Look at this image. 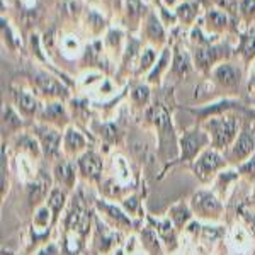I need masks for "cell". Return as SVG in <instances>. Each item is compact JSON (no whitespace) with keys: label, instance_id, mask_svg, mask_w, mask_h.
<instances>
[{"label":"cell","instance_id":"ffe728a7","mask_svg":"<svg viewBox=\"0 0 255 255\" xmlns=\"http://www.w3.org/2000/svg\"><path fill=\"white\" fill-rule=\"evenodd\" d=\"M15 146H17L19 150L31 153L32 157H39L41 155V150H39L41 146L38 145V141H36L34 138L29 136V134H20V136L15 138Z\"/></svg>","mask_w":255,"mask_h":255},{"label":"cell","instance_id":"cb8c5ba5","mask_svg":"<svg viewBox=\"0 0 255 255\" xmlns=\"http://www.w3.org/2000/svg\"><path fill=\"white\" fill-rule=\"evenodd\" d=\"M174 72L177 75H186L189 72V58L184 53H177L175 55V63H174Z\"/></svg>","mask_w":255,"mask_h":255},{"label":"cell","instance_id":"d4e9b609","mask_svg":"<svg viewBox=\"0 0 255 255\" xmlns=\"http://www.w3.org/2000/svg\"><path fill=\"white\" fill-rule=\"evenodd\" d=\"M242 51H244L247 60L252 58L255 55V36H247L244 41V46H242Z\"/></svg>","mask_w":255,"mask_h":255},{"label":"cell","instance_id":"f546056e","mask_svg":"<svg viewBox=\"0 0 255 255\" xmlns=\"http://www.w3.org/2000/svg\"><path fill=\"white\" fill-rule=\"evenodd\" d=\"M153 60H155L153 51H151V49H146V51L143 53V58H141V70H146L151 63H153Z\"/></svg>","mask_w":255,"mask_h":255},{"label":"cell","instance_id":"603a6c76","mask_svg":"<svg viewBox=\"0 0 255 255\" xmlns=\"http://www.w3.org/2000/svg\"><path fill=\"white\" fill-rule=\"evenodd\" d=\"M49 221L53 223V215H51V211H49V208L48 206L38 208V211H36V215H34V226L38 230L46 228Z\"/></svg>","mask_w":255,"mask_h":255},{"label":"cell","instance_id":"7a4b0ae2","mask_svg":"<svg viewBox=\"0 0 255 255\" xmlns=\"http://www.w3.org/2000/svg\"><path fill=\"white\" fill-rule=\"evenodd\" d=\"M65 228H67V232H72L73 237H80V240H85L89 235L90 216H89L87 209H85L82 192H79V194L72 199L68 215L65 218Z\"/></svg>","mask_w":255,"mask_h":255},{"label":"cell","instance_id":"d6986e66","mask_svg":"<svg viewBox=\"0 0 255 255\" xmlns=\"http://www.w3.org/2000/svg\"><path fill=\"white\" fill-rule=\"evenodd\" d=\"M96 225L99 228V235H101V238H99V250H102V252H108V250L111 249V247H114L118 244L119 240V233H111L108 232V230L104 228V226L101 225V221L96 220Z\"/></svg>","mask_w":255,"mask_h":255},{"label":"cell","instance_id":"7402d4cb","mask_svg":"<svg viewBox=\"0 0 255 255\" xmlns=\"http://www.w3.org/2000/svg\"><path fill=\"white\" fill-rule=\"evenodd\" d=\"M141 237H143V245H145V249L150 250L153 255H160V244H158L157 233L151 228H146L145 232L141 233Z\"/></svg>","mask_w":255,"mask_h":255},{"label":"cell","instance_id":"8fae6325","mask_svg":"<svg viewBox=\"0 0 255 255\" xmlns=\"http://www.w3.org/2000/svg\"><path fill=\"white\" fill-rule=\"evenodd\" d=\"M148 220H150V223L153 225V228L157 230L158 237L165 242L168 250H175V247H177L175 228H174L175 225L170 221V218H167V220H163V221H155V220H151V218H148Z\"/></svg>","mask_w":255,"mask_h":255},{"label":"cell","instance_id":"5bb4252c","mask_svg":"<svg viewBox=\"0 0 255 255\" xmlns=\"http://www.w3.org/2000/svg\"><path fill=\"white\" fill-rule=\"evenodd\" d=\"M215 79L225 87H235L240 82V72L232 65H221V67L216 68Z\"/></svg>","mask_w":255,"mask_h":255},{"label":"cell","instance_id":"9a60e30c","mask_svg":"<svg viewBox=\"0 0 255 255\" xmlns=\"http://www.w3.org/2000/svg\"><path fill=\"white\" fill-rule=\"evenodd\" d=\"M63 148L68 155H77V153H80L82 150H85V139L79 131H75L73 128H70L67 133H65Z\"/></svg>","mask_w":255,"mask_h":255},{"label":"cell","instance_id":"3957f363","mask_svg":"<svg viewBox=\"0 0 255 255\" xmlns=\"http://www.w3.org/2000/svg\"><path fill=\"white\" fill-rule=\"evenodd\" d=\"M223 167H226V160L225 157H221L218 150H204L192 163V170H194L196 177L203 182L211 180L216 175V172Z\"/></svg>","mask_w":255,"mask_h":255},{"label":"cell","instance_id":"d6a6232c","mask_svg":"<svg viewBox=\"0 0 255 255\" xmlns=\"http://www.w3.org/2000/svg\"><path fill=\"white\" fill-rule=\"evenodd\" d=\"M125 206H126V209L129 213H134V211H136V208H138V199H136V197H129V199L125 201Z\"/></svg>","mask_w":255,"mask_h":255},{"label":"cell","instance_id":"2e32d148","mask_svg":"<svg viewBox=\"0 0 255 255\" xmlns=\"http://www.w3.org/2000/svg\"><path fill=\"white\" fill-rule=\"evenodd\" d=\"M34 80L38 84V89L43 94H46V96H55V97L65 96V89L55 79H51V77L44 75V73H38Z\"/></svg>","mask_w":255,"mask_h":255},{"label":"cell","instance_id":"44dd1931","mask_svg":"<svg viewBox=\"0 0 255 255\" xmlns=\"http://www.w3.org/2000/svg\"><path fill=\"white\" fill-rule=\"evenodd\" d=\"M218 51H221V49H218V48H208V49H199V51L196 53V61H197V65L199 67H203V68H206L209 67V65L215 61L218 56H220V53Z\"/></svg>","mask_w":255,"mask_h":255},{"label":"cell","instance_id":"7c38bea8","mask_svg":"<svg viewBox=\"0 0 255 255\" xmlns=\"http://www.w3.org/2000/svg\"><path fill=\"white\" fill-rule=\"evenodd\" d=\"M65 204H67V192L61 191V187H53L46 199V206L49 208V211L53 215V225L58 221L60 213L63 211Z\"/></svg>","mask_w":255,"mask_h":255},{"label":"cell","instance_id":"83f0119b","mask_svg":"<svg viewBox=\"0 0 255 255\" xmlns=\"http://www.w3.org/2000/svg\"><path fill=\"white\" fill-rule=\"evenodd\" d=\"M238 174H245V175H254L255 177V155H254V158H250L247 163L238 167Z\"/></svg>","mask_w":255,"mask_h":255},{"label":"cell","instance_id":"6da1fadb","mask_svg":"<svg viewBox=\"0 0 255 255\" xmlns=\"http://www.w3.org/2000/svg\"><path fill=\"white\" fill-rule=\"evenodd\" d=\"M206 128L211 131V143L215 150H225L235 141L238 133V119L235 116L211 118L206 123Z\"/></svg>","mask_w":255,"mask_h":255},{"label":"cell","instance_id":"836d02e7","mask_svg":"<svg viewBox=\"0 0 255 255\" xmlns=\"http://www.w3.org/2000/svg\"><path fill=\"white\" fill-rule=\"evenodd\" d=\"M254 201H255V194H254Z\"/></svg>","mask_w":255,"mask_h":255},{"label":"cell","instance_id":"4316f807","mask_svg":"<svg viewBox=\"0 0 255 255\" xmlns=\"http://www.w3.org/2000/svg\"><path fill=\"white\" fill-rule=\"evenodd\" d=\"M148 96H150V92H148L146 87H136L133 92V101L136 102L138 106H143V104H146Z\"/></svg>","mask_w":255,"mask_h":255},{"label":"cell","instance_id":"30bf717a","mask_svg":"<svg viewBox=\"0 0 255 255\" xmlns=\"http://www.w3.org/2000/svg\"><path fill=\"white\" fill-rule=\"evenodd\" d=\"M53 175H55V180L63 186L65 189H73L77 182V174H75V165L70 162H65V160H58L53 167Z\"/></svg>","mask_w":255,"mask_h":255},{"label":"cell","instance_id":"e0dca14e","mask_svg":"<svg viewBox=\"0 0 255 255\" xmlns=\"http://www.w3.org/2000/svg\"><path fill=\"white\" fill-rule=\"evenodd\" d=\"M14 97H15V104H17L20 113L26 114V116H32V114H36L39 104L34 97L29 96L27 92H24V90H15Z\"/></svg>","mask_w":255,"mask_h":255},{"label":"cell","instance_id":"5b68a950","mask_svg":"<svg viewBox=\"0 0 255 255\" xmlns=\"http://www.w3.org/2000/svg\"><path fill=\"white\" fill-rule=\"evenodd\" d=\"M211 139L208 138V134L201 129H192L184 133V136L180 138V162H192L203 153L204 146Z\"/></svg>","mask_w":255,"mask_h":255},{"label":"cell","instance_id":"277c9868","mask_svg":"<svg viewBox=\"0 0 255 255\" xmlns=\"http://www.w3.org/2000/svg\"><path fill=\"white\" fill-rule=\"evenodd\" d=\"M191 208L196 216L209 221H218L223 215V204L216 199V196L209 191H199L192 196Z\"/></svg>","mask_w":255,"mask_h":255},{"label":"cell","instance_id":"8992f818","mask_svg":"<svg viewBox=\"0 0 255 255\" xmlns=\"http://www.w3.org/2000/svg\"><path fill=\"white\" fill-rule=\"evenodd\" d=\"M255 150V133L252 126H245L242 129L240 136L235 141V145L230 150V162L233 163H242L252 155Z\"/></svg>","mask_w":255,"mask_h":255},{"label":"cell","instance_id":"f1b7e54d","mask_svg":"<svg viewBox=\"0 0 255 255\" xmlns=\"http://www.w3.org/2000/svg\"><path fill=\"white\" fill-rule=\"evenodd\" d=\"M209 22L213 24V26H225L226 24V15L221 14V12H211L209 14Z\"/></svg>","mask_w":255,"mask_h":255},{"label":"cell","instance_id":"1f68e13d","mask_svg":"<svg viewBox=\"0 0 255 255\" xmlns=\"http://www.w3.org/2000/svg\"><path fill=\"white\" fill-rule=\"evenodd\" d=\"M38 255H58V247L53 245V244H49V245L44 247L43 250H39Z\"/></svg>","mask_w":255,"mask_h":255},{"label":"cell","instance_id":"484cf974","mask_svg":"<svg viewBox=\"0 0 255 255\" xmlns=\"http://www.w3.org/2000/svg\"><path fill=\"white\" fill-rule=\"evenodd\" d=\"M44 116L49 119H56V118H63L65 116V111L61 108V104H51L44 109Z\"/></svg>","mask_w":255,"mask_h":255},{"label":"cell","instance_id":"9c48e42d","mask_svg":"<svg viewBox=\"0 0 255 255\" xmlns=\"http://www.w3.org/2000/svg\"><path fill=\"white\" fill-rule=\"evenodd\" d=\"M102 158L99 157L94 150L85 151L84 155L79 158V170L85 179L90 180H99L102 174Z\"/></svg>","mask_w":255,"mask_h":255},{"label":"cell","instance_id":"ba28073f","mask_svg":"<svg viewBox=\"0 0 255 255\" xmlns=\"http://www.w3.org/2000/svg\"><path fill=\"white\" fill-rule=\"evenodd\" d=\"M49 184H51L49 177L44 175V172H41L29 186H27V201H29L31 208L39 206L44 199H48L49 192H51V189H53V187H49Z\"/></svg>","mask_w":255,"mask_h":255},{"label":"cell","instance_id":"4fadbf2b","mask_svg":"<svg viewBox=\"0 0 255 255\" xmlns=\"http://www.w3.org/2000/svg\"><path fill=\"white\" fill-rule=\"evenodd\" d=\"M97 208L101 209V211H104L106 215L116 223L118 228H131V226H133V221L129 220V216H126L125 213L118 206H114V204H108V203H104V201H102V203L97 201Z\"/></svg>","mask_w":255,"mask_h":255},{"label":"cell","instance_id":"ac0fdd59","mask_svg":"<svg viewBox=\"0 0 255 255\" xmlns=\"http://www.w3.org/2000/svg\"><path fill=\"white\" fill-rule=\"evenodd\" d=\"M168 218H170L172 223L177 226V230H180L189 223V220H191V209H189L186 204H175V206L168 211Z\"/></svg>","mask_w":255,"mask_h":255},{"label":"cell","instance_id":"52a82bcc","mask_svg":"<svg viewBox=\"0 0 255 255\" xmlns=\"http://www.w3.org/2000/svg\"><path fill=\"white\" fill-rule=\"evenodd\" d=\"M38 136L41 141V148L46 158H58L60 157V145H61V134L51 128H36Z\"/></svg>","mask_w":255,"mask_h":255},{"label":"cell","instance_id":"4dcf8cb0","mask_svg":"<svg viewBox=\"0 0 255 255\" xmlns=\"http://www.w3.org/2000/svg\"><path fill=\"white\" fill-rule=\"evenodd\" d=\"M242 12H244L245 15L255 14V0H244V2H242Z\"/></svg>","mask_w":255,"mask_h":255}]
</instances>
